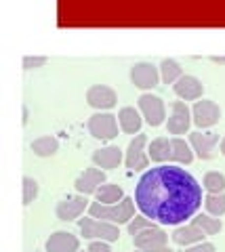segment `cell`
Returning <instances> with one entry per match:
<instances>
[{"instance_id": "cell-1", "label": "cell", "mask_w": 225, "mask_h": 252, "mask_svg": "<svg viewBox=\"0 0 225 252\" xmlns=\"http://www.w3.org/2000/svg\"><path fill=\"white\" fill-rule=\"evenodd\" d=\"M135 204L154 223L181 225L202 206V185L185 168L160 164L145 170L137 181Z\"/></svg>"}, {"instance_id": "cell-2", "label": "cell", "mask_w": 225, "mask_h": 252, "mask_svg": "<svg viewBox=\"0 0 225 252\" xmlns=\"http://www.w3.org/2000/svg\"><path fill=\"white\" fill-rule=\"evenodd\" d=\"M89 215L112 225H129L135 219V198H124L120 204H112V206L93 202L89 206Z\"/></svg>"}, {"instance_id": "cell-3", "label": "cell", "mask_w": 225, "mask_h": 252, "mask_svg": "<svg viewBox=\"0 0 225 252\" xmlns=\"http://www.w3.org/2000/svg\"><path fill=\"white\" fill-rule=\"evenodd\" d=\"M78 227H80V233L84 235L87 240H103V242H116L120 238V229L118 225H112V223H105V220H97L93 217H84L78 219Z\"/></svg>"}, {"instance_id": "cell-4", "label": "cell", "mask_w": 225, "mask_h": 252, "mask_svg": "<svg viewBox=\"0 0 225 252\" xmlns=\"http://www.w3.org/2000/svg\"><path fill=\"white\" fill-rule=\"evenodd\" d=\"M118 116L114 114H105V112H99V114H93L87 122V128L91 132V137L95 139H101V141H112L118 137Z\"/></svg>"}, {"instance_id": "cell-5", "label": "cell", "mask_w": 225, "mask_h": 252, "mask_svg": "<svg viewBox=\"0 0 225 252\" xmlns=\"http://www.w3.org/2000/svg\"><path fill=\"white\" fill-rule=\"evenodd\" d=\"M137 105H139V112L145 118V122L150 126H160L166 118V107H164V101H162L158 94H152V93H143L141 97L137 99Z\"/></svg>"}, {"instance_id": "cell-6", "label": "cell", "mask_w": 225, "mask_h": 252, "mask_svg": "<svg viewBox=\"0 0 225 252\" xmlns=\"http://www.w3.org/2000/svg\"><path fill=\"white\" fill-rule=\"evenodd\" d=\"M219 118H221V107L211 99L196 101L192 107V120L200 128H211V126L219 122Z\"/></svg>"}, {"instance_id": "cell-7", "label": "cell", "mask_w": 225, "mask_h": 252, "mask_svg": "<svg viewBox=\"0 0 225 252\" xmlns=\"http://www.w3.org/2000/svg\"><path fill=\"white\" fill-rule=\"evenodd\" d=\"M192 109L185 105V101H175L170 105V116L166 122L168 135H185L192 126Z\"/></svg>"}, {"instance_id": "cell-8", "label": "cell", "mask_w": 225, "mask_h": 252, "mask_svg": "<svg viewBox=\"0 0 225 252\" xmlns=\"http://www.w3.org/2000/svg\"><path fill=\"white\" fill-rule=\"evenodd\" d=\"M145 145H147V137L139 132V135L129 143L127 154H124L127 168H130V170H143V168L150 166V156L145 154Z\"/></svg>"}, {"instance_id": "cell-9", "label": "cell", "mask_w": 225, "mask_h": 252, "mask_svg": "<svg viewBox=\"0 0 225 252\" xmlns=\"http://www.w3.org/2000/svg\"><path fill=\"white\" fill-rule=\"evenodd\" d=\"M160 67H156L154 63H135L133 67H130V82H133L137 89H154V86L160 84Z\"/></svg>"}, {"instance_id": "cell-10", "label": "cell", "mask_w": 225, "mask_h": 252, "mask_svg": "<svg viewBox=\"0 0 225 252\" xmlns=\"http://www.w3.org/2000/svg\"><path fill=\"white\" fill-rule=\"evenodd\" d=\"M217 143H219V135L217 132H202V130L190 132V145L200 160H213Z\"/></svg>"}, {"instance_id": "cell-11", "label": "cell", "mask_w": 225, "mask_h": 252, "mask_svg": "<svg viewBox=\"0 0 225 252\" xmlns=\"http://www.w3.org/2000/svg\"><path fill=\"white\" fill-rule=\"evenodd\" d=\"M87 101H89V105L95 109H112L118 103V94H116L112 86L95 84L87 91Z\"/></svg>"}, {"instance_id": "cell-12", "label": "cell", "mask_w": 225, "mask_h": 252, "mask_svg": "<svg viewBox=\"0 0 225 252\" xmlns=\"http://www.w3.org/2000/svg\"><path fill=\"white\" fill-rule=\"evenodd\" d=\"M133 242H135V248H137V250L164 248L166 242H168V235H166V231L162 229L160 225H156V227H150V229L139 231L135 238H133Z\"/></svg>"}, {"instance_id": "cell-13", "label": "cell", "mask_w": 225, "mask_h": 252, "mask_svg": "<svg viewBox=\"0 0 225 252\" xmlns=\"http://www.w3.org/2000/svg\"><path fill=\"white\" fill-rule=\"evenodd\" d=\"M105 181V170L101 168H87L82 175L74 181V187L80 195H91V193H97V189L101 187Z\"/></svg>"}, {"instance_id": "cell-14", "label": "cell", "mask_w": 225, "mask_h": 252, "mask_svg": "<svg viewBox=\"0 0 225 252\" xmlns=\"http://www.w3.org/2000/svg\"><path fill=\"white\" fill-rule=\"evenodd\" d=\"M89 206L91 204L87 200V195H72V198H65L57 204L55 215L59 220H76L84 212V208Z\"/></svg>"}, {"instance_id": "cell-15", "label": "cell", "mask_w": 225, "mask_h": 252, "mask_svg": "<svg viewBox=\"0 0 225 252\" xmlns=\"http://www.w3.org/2000/svg\"><path fill=\"white\" fill-rule=\"evenodd\" d=\"M173 91H175L177 97L183 99V101H198L204 93V84L200 82L196 76L183 74L179 80L173 84Z\"/></svg>"}, {"instance_id": "cell-16", "label": "cell", "mask_w": 225, "mask_h": 252, "mask_svg": "<svg viewBox=\"0 0 225 252\" xmlns=\"http://www.w3.org/2000/svg\"><path fill=\"white\" fill-rule=\"evenodd\" d=\"M46 252H78L80 240L69 231H55L44 244Z\"/></svg>"}, {"instance_id": "cell-17", "label": "cell", "mask_w": 225, "mask_h": 252, "mask_svg": "<svg viewBox=\"0 0 225 252\" xmlns=\"http://www.w3.org/2000/svg\"><path fill=\"white\" fill-rule=\"evenodd\" d=\"M122 160H124L122 149L120 147H114V145L101 147V149H97V152L93 154V164H95L97 168H101V170H114V168H118Z\"/></svg>"}, {"instance_id": "cell-18", "label": "cell", "mask_w": 225, "mask_h": 252, "mask_svg": "<svg viewBox=\"0 0 225 252\" xmlns=\"http://www.w3.org/2000/svg\"><path fill=\"white\" fill-rule=\"evenodd\" d=\"M204 238H206V233L200 229V227L193 225V223H190V225H179V227H177V229L173 231V242L179 244V246H185V248L193 246V244L204 242Z\"/></svg>"}, {"instance_id": "cell-19", "label": "cell", "mask_w": 225, "mask_h": 252, "mask_svg": "<svg viewBox=\"0 0 225 252\" xmlns=\"http://www.w3.org/2000/svg\"><path fill=\"white\" fill-rule=\"evenodd\" d=\"M118 124L127 135H139L143 124V116L135 107H122L118 112Z\"/></svg>"}, {"instance_id": "cell-20", "label": "cell", "mask_w": 225, "mask_h": 252, "mask_svg": "<svg viewBox=\"0 0 225 252\" xmlns=\"http://www.w3.org/2000/svg\"><path fill=\"white\" fill-rule=\"evenodd\" d=\"M170 162H179V164L193 162V149L185 139L181 137L170 139Z\"/></svg>"}, {"instance_id": "cell-21", "label": "cell", "mask_w": 225, "mask_h": 252, "mask_svg": "<svg viewBox=\"0 0 225 252\" xmlns=\"http://www.w3.org/2000/svg\"><path fill=\"white\" fill-rule=\"evenodd\" d=\"M97 202L99 204H107V206H112V204H120L127 195H124L122 187L116 185V183H103L101 187L97 189Z\"/></svg>"}, {"instance_id": "cell-22", "label": "cell", "mask_w": 225, "mask_h": 252, "mask_svg": "<svg viewBox=\"0 0 225 252\" xmlns=\"http://www.w3.org/2000/svg\"><path fill=\"white\" fill-rule=\"evenodd\" d=\"M147 156H150L152 162L164 164L170 162V139L166 137H158L150 143V149H147Z\"/></svg>"}, {"instance_id": "cell-23", "label": "cell", "mask_w": 225, "mask_h": 252, "mask_svg": "<svg viewBox=\"0 0 225 252\" xmlns=\"http://www.w3.org/2000/svg\"><path fill=\"white\" fill-rule=\"evenodd\" d=\"M32 152L38 156V158H51L59 152V141L55 137H40L32 141Z\"/></svg>"}, {"instance_id": "cell-24", "label": "cell", "mask_w": 225, "mask_h": 252, "mask_svg": "<svg viewBox=\"0 0 225 252\" xmlns=\"http://www.w3.org/2000/svg\"><path fill=\"white\" fill-rule=\"evenodd\" d=\"M183 76L181 65L175 59H162L160 63V80L164 84H175Z\"/></svg>"}, {"instance_id": "cell-25", "label": "cell", "mask_w": 225, "mask_h": 252, "mask_svg": "<svg viewBox=\"0 0 225 252\" xmlns=\"http://www.w3.org/2000/svg\"><path fill=\"white\" fill-rule=\"evenodd\" d=\"M192 223L196 227H200L206 235H217V233H221V229H223L221 219L211 217V215H198V217L192 219Z\"/></svg>"}, {"instance_id": "cell-26", "label": "cell", "mask_w": 225, "mask_h": 252, "mask_svg": "<svg viewBox=\"0 0 225 252\" xmlns=\"http://www.w3.org/2000/svg\"><path fill=\"white\" fill-rule=\"evenodd\" d=\"M204 206H206V212L211 217H223L225 215V191L223 193H208L204 198Z\"/></svg>"}, {"instance_id": "cell-27", "label": "cell", "mask_w": 225, "mask_h": 252, "mask_svg": "<svg viewBox=\"0 0 225 252\" xmlns=\"http://www.w3.org/2000/svg\"><path fill=\"white\" fill-rule=\"evenodd\" d=\"M202 187L208 193H223L225 191V175H221V172H217V170L206 172L202 179Z\"/></svg>"}, {"instance_id": "cell-28", "label": "cell", "mask_w": 225, "mask_h": 252, "mask_svg": "<svg viewBox=\"0 0 225 252\" xmlns=\"http://www.w3.org/2000/svg\"><path fill=\"white\" fill-rule=\"evenodd\" d=\"M38 198V183L32 177H23V206H30Z\"/></svg>"}, {"instance_id": "cell-29", "label": "cell", "mask_w": 225, "mask_h": 252, "mask_svg": "<svg viewBox=\"0 0 225 252\" xmlns=\"http://www.w3.org/2000/svg\"><path fill=\"white\" fill-rule=\"evenodd\" d=\"M156 225H158V223H154L152 219H147V217H143V215H135V219L130 220V223H129L127 227H129V233L135 238V235H137L139 231L150 229V227H156Z\"/></svg>"}, {"instance_id": "cell-30", "label": "cell", "mask_w": 225, "mask_h": 252, "mask_svg": "<svg viewBox=\"0 0 225 252\" xmlns=\"http://www.w3.org/2000/svg\"><path fill=\"white\" fill-rule=\"evenodd\" d=\"M44 63H46V57H23V67H26V69L42 67Z\"/></svg>"}, {"instance_id": "cell-31", "label": "cell", "mask_w": 225, "mask_h": 252, "mask_svg": "<svg viewBox=\"0 0 225 252\" xmlns=\"http://www.w3.org/2000/svg\"><path fill=\"white\" fill-rule=\"evenodd\" d=\"M185 252H217V248L208 242H200V244H193V246L185 248Z\"/></svg>"}, {"instance_id": "cell-32", "label": "cell", "mask_w": 225, "mask_h": 252, "mask_svg": "<svg viewBox=\"0 0 225 252\" xmlns=\"http://www.w3.org/2000/svg\"><path fill=\"white\" fill-rule=\"evenodd\" d=\"M89 252H112V248H110V244H107V242H103V240H95V242H91Z\"/></svg>"}, {"instance_id": "cell-33", "label": "cell", "mask_w": 225, "mask_h": 252, "mask_svg": "<svg viewBox=\"0 0 225 252\" xmlns=\"http://www.w3.org/2000/svg\"><path fill=\"white\" fill-rule=\"evenodd\" d=\"M135 252H173L168 246H164V248H152V250H135Z\"/></svg>"}, {"instance_id": "cell-34", "label": "cell", "mask_w": 225, "mask_h": 252, "mask_svg": "<svg viewBox=\"0 0 225 252\" xmlns=\"http://www.w3.org/2000/svg\"><path fill=\"white\" fill-rule=\"evenodd\" d=\"M215 63H223V65H225V57H211Z\"/></svg>"}, {"instance_id": "cell-35", "label": "cell", "mask_w": 225, "mask_h": 252, "mask_svg": "<svg viewBox=\"0 0 225 252\" xmlns=\"http://www.w3.org/2000/svg\"><path fill=\"white\" fill-rule=\"evenodd\" d=\"M23 124H28V109L23 107Z\"/></svg>"}, {"instance_id": "cell-36", "label": "cell", "mask_w": 225, "mask_h": 252, "mask_svg": "<svg viewBox=\"0 0 225 252\" xmlns=\"http://www.w3.org/2000/svg\"><path fill=\"white\" fill-rule=\"evenodd\" d=\"M221 154H223V156H225V137H223V139H221Z\"/></svg>"}, {"instance_id": "cell-37", "label": "cell", "mask_w": 225, "mask_h": 252, "mask_svg": "<svg viewBox=\"0 0 225 252\" xmlns=\"http://www.w3.org/2000/svg\"><path fill=\"white\" fill-rule=\"evenodd\" d=\"M34 252H36V250H34Z\"/></svg>"}]
</instances>
